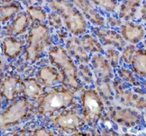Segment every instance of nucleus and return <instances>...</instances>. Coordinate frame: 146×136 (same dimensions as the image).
<instances>
[{
	"label": "nucleus",
	"mask_w": 146,
	"mask_h": 136,
	"mask_svg": "<svg viewBox=\"0 0 146 136\" xmlns=\"http://www.w3.org/2000/svg\"><path fill=\"white\" fill-rule=\"evenodd\" d=\"M50 64L56 67L61 75V83L72 90H78L80 88L79 68L68 54L67 49L61 46H53L48 52Z\"/></svg>",
	"instance_id": "nucleus-1"
},
{
	"label": "nucleus",
	"mask_w": 146,
	"mask_h": 136,
	"mask_svg": "<svg viewBox=\"0 0 146 136\" xmlns=\"http://www.w3.org/2000/svg\"><path fill=\"white\" fill-rule=\"evenodd\" d=\"M46 5L62 19L67 30L74 36L85 34L88 30L87 19L70 0H45Z\"/></svg>",
	"instance_id": "nucleus-2"
},
{
	"label": "nucleus",
	"mask_w": 146,
	"mask_h": 136,
	"mask_svg": "<svg viewBox=\"0 0 146 136\" xmlns=\"http://www.w3.org/2000/svg\"><path fill=\"white\" fill-rule=\"evenodd\" d=\"M74 91L65 87H55L44 93L38 99L37 114L51 116L66 109L74 102Z\"/></svg>",
	"instance_id": "nucleus-3"
},
{
	"label": "nucleus",
	"mask_w": 146,
	"mask_h": 136,
	"mask_svg": "<svg viewBox=\"0 0 146 136\" xmlns=\"http://www.w3.org/2000/svg\"><path fill=\"white\" fill-rule=\"evenodd\" d=\"M51 44L48 26L43 23H35L28 36V45L25 48V61L29 64L37 63L44 55L45 48Z\"/></svg>",
	"instance_id": "nucleus-4"
},
{
	"label": "nucleus",
	"mask_w": 146,
	"mask_h": 136,
	"mask_svg": "<svg viewBox=\"0 0 146 136\" xmlns=\"http://www.w3.org/2000/svg\"><path fill=\"white\" fill-rule=\"evenodd\" d=\"M83 119L89 126L94 127L100 120L104 105L99 93L94 90L87 89L81 94Z\"/></svg>",
	"instance_id": "nucleus-5"
},
{
	"label": "nucleus",
	"mask_w": 146,
	"mask_h": 136,
	"mask_svg": "<svg viewBox=\"0 0 146 136\" xmlns=\"http://www.w3.org/2000/svg\"><path fill=\"white\" fill-rule=\"evenodd\" d=\"M31 109L32 103L27 99L20 98L18 100H13L1 114V129H5L21 123L29 115Z\"/></svg>",
	"instance_id": "nucleus-6"
},
{
	"label": "nucleus",
	"mask_w": 146,
	"mask_h": 136,
	"mask_svg": "<svg viewBox=\"0 0 146 136\" xmlns=\"http://www.w3.org/2000/svg\"><path fill=\"white\" fill-rule=\"evenodd\" d=\"M85 124L84 119L74 109H64L52 119L54 127L67 134H79Z\"/></svg>",
	"instance_id": "nucleus-7"
},
{
	"label": "nucleus",
	"mask_w": 146,
	"mask_h": 136,
	"mask_svg": "<svg viewBox=\"0 0 146 136\" xmlns=\"http://www.w3.org/2000/svg\"><path fill=\"white\" fill-rule=\"evenodd\" d=\"M113 87L116 100L123 106L136 109H146L145 95L128 90L124 83L119 80H114Z\"/></svg>",
	"instance_id": "nucleus-8"
},
{
	"label": "nucleus",
	"mask_w": 146,
	"mask_h": 136,
	"mask_svg": "<svg viewBox=\"0 0 146 136\" xmlns=\"http://www.w3.org/2000/svg\"><path fill=\"white\" fill-rule=\"evenodd\" d=\"M108 115L115 124L124 128H133L139 125L143 116L136 109L124 108H112L108 111Z\"/></svg>",
	"instance_id": "nucleus-9"
},
{
	"label": "nucleus",
	"mask_w": 146,
	"mask_h": 136,
	"mask_svg": "<svg viewBox=\"0 0 146 136\" xmlns=\"http://www.w3.org/2000/svg\"><path fill=\"white\" fill-rule=\"evenodd\" d=\"M74 5L81 12L88 21L95 26L105 25V19L100 11L94 8L90 0H70Z\"/></svg>",
	"instance_id": "nucleus-10"
},
{
	"label": "nucleus",
	"mask_w": 146,
	"mask_h": 136,
	"mask_svg": "<svg viewBox=\"0 0 146 136\" xmlns=\"http://www.w3.org/2000/svg\"><path fill=\"white\" fill-rule=\"evenodd\" d=\"M23 80L17 74H10L1 82V96L7 101H13L22 93Z\"/></svg>",
	"instance_id": "nucleus-11"
},
{
	"label": "nucleus",
	"mask_w": 146,
	"mask_h": 136,
	"mask_svg": "<svg viewBox=\"0 0 146 136\" xmlns=\"http://www.w3.org/2000/svg\"><path fill=\"white\" fill-rule=\"evenodd\" d=\"M92 70L96 80L110 81L113 78V68L106 58L95 54L91 58Z\"/></svg>",
	"instance_id": "nucleus-12"
},
{
	"label": "nucleus",
	"mask_w": 146,
	"mask_h": 136,
	"mask_svg": "<svg viewBox=\"0 0 146 136\" xmlns=\"http://www.w3.org/2000/svg\"><path fill=\"white\" fill-rule=\"evenodd\" d=\"M120 34L126 43L135 45L144 39L145 36V29L139 23L127 22L121 26Z\"/></svg>",
	"instance_id": "nucleus-13"
},
{
	"label": "nucleus",
	"mask_w": 146,
	"mask_h": 136,
	"mask_svg": "<svg viewBox=\"0 0 146 136\" xmlns=\"http://www.w3.org/2000/svg\"><path fill=\"white\" fill-rule=\"evenodd\" d=\"M95 34L97 38L103 45L116 48H125L126 42L124 41L121 34L115 30L109 29H96Z\"/></svg>",
	"instance_id": "nucleus-14"
},
{
	"label": "nucleus",
	"mask_w": 146,
	"mask_h": 136,
	"mask_svg": "<svg viewBox=\"0 0 146 136\" xmlns=\"http://www.w3.org/2000/svg\"><path fill=\"white\" fill-rule=\"evenodd\" d=\"M66 49L68 54L73 56L79 64H88L90 62L89 52L83 46L80 38L72 37L66 40Z\"/></svg>",
	"instance_id": "nucleus-15"
},
{
	"label": "nucleus",
	"mask_w": 146,
	"mask_h": 136,
	"mask_svg": "<svg viewBox=\"0 0 146 136\" xmlns=\"http://www.w3.org/2000/svg\"><path fill=\"white\" fill-rule=\"evenodd\" d=\"M24 48V42L19 40L15 37L6 36L2 42V49L3 55L9 58L14 59L21 55Z\"/></svg>",
	"instance_id": "nucleus-16"
},
{
	"label": "nucleus",
	"mask_w": 146,
	"mask_h": 136,
	"mask_svg": "<svg viewBox=\"0 0 146 136\" xmlns=\"http://www.w3.org/2000/svg\"><path fill=\"white\" fill-rule=\"evenodd\" d=\"M37 80L44 87H52L54 84L62 81L59 70L54 66H44L38 69Z\"/></svg>",
	"instance_id": "nucleus-17"
},
{
	"label": "nucleus",
	"mask_w": 146,
	"mask_h": 136,
	"mask_svg": "<svg viewBox=\"0 0 146 136\" xmlns=\"http://www.w3.org/2000/svg\"><path fill=\"white\" fill-rule=\"evenodd\" d=\"M30 19L27 13H20L16 16L14 20L9 25L7 26L5 29L6 36L17 37L25 34L28 30L30 23Z\"/></svg>",
	"instance_id": "nucleus-18"
},
{
	"label": "nucleus",
	"mask_w": 146,
	"mask_h": 136,
	"mask_svg": "<svg viewBox=\"0 0 146 136\" xmlns=\"http://www.w3.org/2000/svg\"><path fill=\"white\" fill-rule=\"evenodd\" d=\"M44 93V87L37 79L27 78L22 81V94L28 98L38 100Z\"/></svg>",
	"instance_id": "nucleus-19"
},
{
	"label": "nucleus",
	"mask_w": 146,
	"mask_h": 136,
	"mask_svg": "<svg viewBox=\"0 0 146 136\" xmlns=\"http://www.w3.org/2000/svg\"><path fill=\"white\" fill-rule=\"evenodd\" d=\"M131 64L136 74L140 77L146 78V50L136 49Z\"/></svg>",
	"instance_id": "nucleus-20"
},
{
	"label": "nucleus",
	"mask_w": 146,
	"mask_h": 136,
	"mask_svg": "<svg viewBox=\"0 0 146 136\" xmlns=\"http://www.w3.org/2000/svg\"><path fill=\"white\" fill-rule=\"evenodd\" d=\"M142 2L143 0H125L119 8V18L124 20H129L132 19Z\"/></svg>",
	"instance_id": "nucleus-21"
},
{
	"label": "nucleus",
	"mask_w": 146,
	"mask_h": 136,
	"mask_svg": "<svg viewBox=\"0 0 146 136\" xmlns=\"http://www.w3.org/2000/svg\"><path fill=\"white\" fill-rule=\"evenodd\" d=\"M21 10V5L19 3H12L5 5H1L0 9V21L3 25L10 21L13 17L18 15Z\"/></svg>",
	"instance_id": "nucleus-22"
},
{
	"label": "nucleus",
	"mask_w": 146,
	"mask_h": 136,
	"mask_svg": "<svg viewBox=\"0 0 146 136\" xmlns=\"http://www.w3.org/2000/svg\"><path fill=\"white\" fill-rule=\"evenodd\" d=\"M81 43L84 48L91 54H101L103 52V46L98 38H94L91 34H84L81 38Z\"/></svg>",
	"instance_id": "nucleus-23"
},
{
	"label": "nucleus",
	"mask_w": 146,
	"mask_h": 136,
	"mask_svg": "<svg viewBox=\"0 0 146 136\" xmlns=\"http://www.w3.org/2000/svg\"><path fill=\"white\" fill-rule=\"evenodd\" d=\"M95 86L97 88V92L100 95L102 100L105 101L106 100L110 101L113 99V95H114L113 87L110 81L96 80Z\"/></svg>",
	"instance_id": "nucleus-24"
},
{
	"label": "nucleus",
	"mask_w": 146,
	"mask_h": 136,
	"mask_svg": "<svg viewBox=\"0 0 146 136\" xmlns=\"http://www.w3.org/2000/svg\"><path fill=\"white\" fill-rule=\"evenodd\" d=\"M26 13L29 19L34 23H44L47 20L48 14L44 9L41 6L29 5L27 7Z\"/></svg>",
	"instance_id": "nucleus-25"
},
{
	"label": "nucleus",
	"mask_w": 146,
	"mask_h": 136,
	"mask_svg": "<svg viewBox=\"0 0 146 136\" xmlns=\"http://www.w3.org/2000/svg\"><path fill=\"white\" fill-rule=\"evenodd\" d=\"M118 75L123 81L126 82L127 84H129L130 85H133V86H135V87H139L140 86V83L139 82V80H137V78L134 75L133 72L130 71L128 68H119L118 69Z\"/></svg>",
	"instance_id": "nucleus-26"
},
{
	"label": "nucleus",
	"mask_w": 146,
	"mask_h": 136,
	"mask_svg": "<svg viewBox=\"0 0 146 136\" xmlns=\"http://www.w3.org/2000/svg\"><path fill=\"white\" fill-rule=\"evenodd\" d=\"M79 79L87 84L93 82V70H91L87 64H81L79 68Z\"/></svg>",
	"instance_id": "nucleus-27"
},
{
	"label": "nucleus",
	"mask_w": 146,
	"mask_h": 136,
	"mask_svg": "<svg viewBox=\"0 0 146 136\" xmlns=\"http://www.w3.org/2000/svg\"><path fill=\"white\" fill-rule=\"evenodd\" d=\"M93 3L97 5L107 12L112 13L113 12L118 5L117 0H90Z\"/></svg>",
	"instance_id": "nucleus-28"
},
{
	"label": "nucleus",
	"mask_w": 146,
	"mask_h": 136,
	"mask_svg": "<svg viewBox=\"0 0 146 136\" xmlns=\"http://www.w3.org/2000/svg\"><path fill=\"white\" fill-rule=\"evenodd\" d=\"M106 58L112 66V68H116L119 63V54L115 49V48L109 47L106 49Z\"/></svg>",
	"instance_id": "nucleus-29"
},
{
	"label": "nucleus",
	"mask_w": 146,
	"mask_h": 136,
	"mask_svg": "<svg viewBox=\"0 0 146 136\" xmlns=\"http://www.w3.org/2000/svg\"><path fill=\"white\" fill-rule=\"evenodd\" d=\"M47 20L48 24L54 29H60L63 28V20L61 19V17L55 13V12H52L48 14L47 17Z\"/></svg>",
	"instance_id": "nucleus-30"
},
{
	"label": "nucleus",
	"mask_w": 146,
	"mask_h": 136,
	"mask_svg": "<svg viewBox=\"0 0 146 136\" xmlns=\"http://www.w3.org/2000/svg\"><path fill=\"white\" fill-rule=\"evenodd\" d=\"M135 51H136V48H135L134 44L125 47L124 49L123 50L122 55H121L122 60L126 64H131V60L133 58Z\"/></svg>",
	"instance_id": "nucleus-31"
},
{
	"label": "nucleus",
	"mask_w": 146,
	"mask_h": 136,
	"mask_svg": "<svg viewBox=\"0 0 146 136\" xmlns=\"http://www.w3.org/2000/svg\"><path fill=\"white\" fill-rule=\"evenodd\" d=\"M32 135H53L54 133L52 131H50L49 129H48L47 128L42 127L39 129H36L35 130L31 132Z\"/></svg>",
	"instance_id": "nucleus-32"
},
{
	"label": "nucleus",
	"mask_w": 146,
	"mask_h": 136,
	"mask_svg": "<svg viewBox=\"0 0 146 136\" xmlns=\"http://www.w3.org/2000/svg\"><path fill=\"white\" fill-rule=\"evenodd\" d=\"M141 19L146 21V0H144L142 8H141Z\"/></svg>",
	"instance_id": "nucleus-33"
},
{
	"label": "nucleus",
	"mask_w": 146,
	"mask_h": 136,
	"mask_svg": "<svg viewBox=\"0 0 146 136\" xmlns=\"http://www.w3.org/2000/svg\"><path fill=\"white\" fill-rule=\"evenodd\" d=\"M14 0H1V5H5V4H9L12 3Z\"/></svg>",
	"instance_id": "nucleus-34"
},
{
	"label": "nucleus",
	"mask_w": 146,
	"mask_h": 136,
	"mask_svg": "<svg viewBox=\"0 0 146 136\" xmlns=\"http://www.w3.org/2000/svg\"><path fill=\"white\" fill-rule=\"evenodd\" d=\"M21 1H22V2H23L24 3H27V4L29 5V4L31 3V1H33V0H21Z\"/></svg>",
	"instance_id": "nucleus-35"
},
{
	"label": "nucleus",
	"mask_w": 146,
	"mask_h": 136,
	"mask_svg": "<svg viewBox=\"0 0 146 136\" xmlns=\"http://www.w3.org/2000/svg\"><path fill=\"white\" fill-rule=\"evenodd\" d=\"M43 1H44V0H34V2H36V3H43Z\"/></svg>",
	"instance_id": "nucleus-36"
},
{
	"label": "nucleus",
	"mask_w": 146,
	"mask_h": 136,
	"mask_svg": "<svg viewBox=\"0 0 146 136\" xmlns=\"http://www.w3.org/2000/svg\"><path fill=\"white\" fill-rule=\"evenodd\" d=\"M145 122H146V113L145 114Z\"/></svg>",
	"instance_id": "nucleus-37"
},
{
	"label": "nucleus",
	"mask_w": 146,
	"mask_h": 136,
	"mask_svg": "<svg viewBox=\"0 0 146 136\" xmlns=\"http://www.w3.org/2000/svg\"><path fill=\"white\" fill-rule=\"evenodd\" d=\"M145 89H146V83H145Z\"/></svg>",
	"instance_id": "nucleus-38"
}]
</instances>
